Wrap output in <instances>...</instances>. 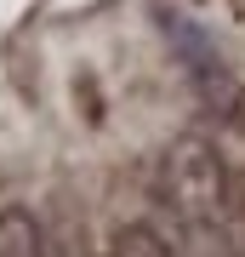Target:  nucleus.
Here are the masks:
<instances>
[{"label": "nucleus", "mask_w": 245, "mask_h": 257, "mask_svg": "<svg viewBox=\"0 0 245 257\" xmlns=\"http://www.w3.org/2000/svg\"><path fill=\"white\" fill-rule=\"evenodd\" d=\"M160 200L188 234H217L228 223V166L205 138H177L160 160Z\"/></svg>", "instance_id": "f257e3e1"}, {"label": "nucleus", "mask_w": 245, "mask_h": 257, "mask_svg": "<svg viewBox=\"0 0 245 257\" xmlns=\"http://www.w3.org/2000/svg\"><path fill=\"white\" fill-rule=\"evenodd\" d=\"M0 257H52L46 229L35 223L29 206H6L0 211Z\"/></svg>", "instance_id": "f03ea898"}, {"label": "nucleus", "mask_w": 245, "mask_h": 257, "mask_svg": "<svg viewBox=\"0 0 245 257\" xmlns=\"http://www.w3.org/2000/svg\"><path fill=\"white\" fill-rule=\"evenodd\" d=\"M228 120H234V132L245 138V86H239V97H234V109H228Z\"/></svg>", "instance_id": "20e7f679"}, {"label": "nucleus", "mask_w": 245, "mask_h": 257, "mask_svg": "<svg viewBox=\"0 0 245 257\" xmlns=\"http://www.w3.org/2000/svg\"><path fill=\"white\" fill-rule=\"evenodd\" d=\"M109 257H171V246H165L154 229H143V223H126V229L109 240Z\"/></svg>", "instance_id": "7ed1b4c3"}]
</instances>
